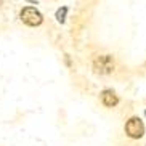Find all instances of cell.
<instances>
[{"mask_svg":"<svg viewBox=\"0 0 146 146\" xmlns=\"http://www.w3.org/2000/svg\"><path fill=\"white\" fill-rule=\"evenodd\" d=\"M116 68V63H114V58L109 55H103L95 58L93 61V69L98 74H111Z\"/></svg>","mask_w":146,"mask_h":146,"instance_id":"1","label":"cell"},{"mask_svg":"<svg viewBox=\"0 0 146 146\" xmlns=\"http://www.w3.org/2000/svg\"><path fill=\"white\" fill-rule=\"evenodd\" d=\"M21 21L24 23V24H27V26H39L40 23H42V15L37 11L35 8H32V7H26V8H23L21 11Z\"/></svg>","mask_w":146,"mask_h":146,"instance_id":"2","label":"cell"},{"mask_svg":"<svg viewBox=\"0 0 146 146\" xmlns=\"http://www.w3.org/2000/svg\"><path fill=\"white\" fill-rule=\"evenodd\" d=\"M125 133L130 138H141L143 133H145V125L138 117H132L125 124Z\"/></svg>","mask_w":146,"mask_h":146,"instance_id":"3","label":"cell"},{"mask_svg":"<svg viewBox=\"0 0 146 146\" xmlns=\"http://www.w3.org/2000/svg\"><path fill=\"white\" fill-rule=\"evenodd\" d=\"M101 101H103L104 106L112 108V106H116V104L119 103V98H117V95L112 90H104L103 93H101Z\"/></svg>","mask_w":146,"mask_h":146,"instance_id":"4","label":"cell"},{"mask_svg":"<svg viewBox=\"0 0 146 146\" xmlns=\"http://www.w3.org/2000/svg\"><path fill=\"white\" fill-rule=\"evenodd\" d=\"M0 7H2V0H0Z\"/></svg>","mask_w":146,"mask_h":146,"instance_id":"6","label":"cell"},{"mask_svg":"<svg viewBox=\"0 0 146 146\" xmlns=\"http://www.w3.org/2000/svg\"><path fill=\"white\" fill-rule=\"evenodd\" d=\"M66 11H68V8H66V7H63V8H60L58 11H56V18H58V21H60V23H63V21H64Z\"/></svg>","mask_w":146,"mask_h":146,"instance_id":"5","label":"cell"}]
</instances>
